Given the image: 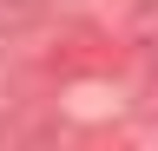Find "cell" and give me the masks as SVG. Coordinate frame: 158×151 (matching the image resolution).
Wrapping results in <instances>:
<instances>
[{"label": "cell", "instance_id": "2", "mask_svg": "<svg viewBox=\"0 0 158 151\" xmlns=\"http://www.w3.org/2000/svg\"><path fill=\"white\" fill-rule=\"evenodd\" d=\"M40 7H46V0H0V40H7V33H20Z\"/></svg>", "mask_w": 158, "mask_h": 151}, {"label": "cell", "instance_id": "1", "mask_svg": "<svg viewBox=\"0 0 158 151\" xmlns=\"http://www.w3.org/2000/svg\"><path fill=\"white\" fill-rule=\"evenodd\" d=\"M132 72L145 112H158V0H132Z\"/></svg>", "mask_w": 158, "mask_h": 151}]
</instances>
